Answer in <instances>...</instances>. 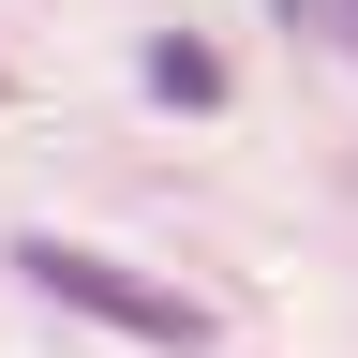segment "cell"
I'll list each match as a JSON object with an SVG mask.
<instances>
[{
  "label": "cell",
  "mask_w": 358,
  "mask_h": 358,
  "mask_svg": "<svg viewBox=\"0 0 358 358\" xmlns=\"http://www.w3.org/2000/svg\"><path fill=\"white\" fill-rule=\"evenodd\" d=\"M15 284L60 299V313H90V329H120V343H150V358H209L224 343L179 284H150V268H120V254H90V239H15Z\"/></svg>",
  "instance_id": "obj_1"
},
{
  "label": "cell",
  "mask_w": 358,
  "mask_h": 358,
  "mask_svg": "<svg viewBox=\"0 0 358 358\" xmlns=\"http://www.w3.org/2000/svg\"><path fill=\"white\" fill-rule=\"evenodd\" d=\"M313 30H343V60H358V0H313Z\"/></svg>",
  "instance_id": "obj_3"
},
{
  "label": "cell",
  "mask_w": 358,
  "mask_h": 358,
  "mask_svg": "<svg viewBox=\"0 0 358 358\" xmlns=\"http://www.w3.org/2000/svg\"><path fill=\"white\" fill-rule=\"evenodd\" d=\"M134 75H150V105H179V120H209V105H224V60H209L194 30H150V60H134Z\"/></svg>",
  "instance_id": "obj_2"
},
{
  "label": "cell",
  "mask_w": 358,
  "mask_h": 358,
  "mask_svg": "<svg viewBox=\"0 0 358 358\" xmlns=\"http://www.w3.org/2000/svg\"><path fill=\"white\" fill-rule=\"evenodd\" d=\"M0 90H15V75H0Z\"/></svg>",
  "instance_id": "obj_4"
}]
</instances>
